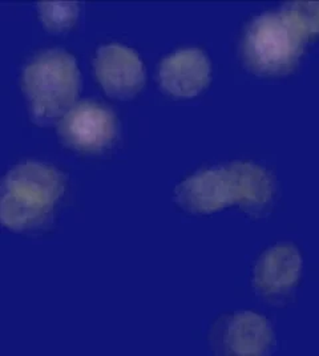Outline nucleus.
<instances>
[{"label": "nucleus", "instance_id": "7ed1b4c3", "mask_svg": "<svg viewBox=\"0 0 319 356\" xmlns=\"http://www.w3.org/2000/svg\"><path fill=\"white\" fill-rule=\"evenodd\" d=\"M23 88L36 119L63 118L75 106L80 90L76 60L61 49L39 54L24 70Z\"/></svg>", "mask_w": 319, "mask_h": 356}, {"label": "nucleus", "instance_id": "20e7f679", "mask_svg": "<svg viewBox=\"0 0 319 356\" xmlns=\"http://www.w3.org/2000/svg\"><path fill=\"white\" fill-rule=\"evenodd\" d=\"M304 35L282 11L263 14L246 29L243 60L257 74H289L304 54Z\"/></svg>", "mask_w": 319, "mask_h": 356}, {"label": "nucleus", "instance_id": "1a4fd4ad", "mask_svg": "<svg viewBox=\"0 0 319 356\" xmlns=\"http://www.w3.org/2000/svg\"><path fill=\"white\" fill-rule=\"evenodd\" d=\"M224 332L225 347L236 355L265 354L273 343V331L269 322L254 312L233 315Z\"/></svg>", "mask_w": 319, "mask_h": 356}, {"label": "nucleus", "instance_id": "9b49d317", "mask_svg": "<svg viewBox=\"0 0 319 356\" xmlns=\"http://www.w3.org/2000/svg\"><path fill=\"white\" fill-rule=\"evenodd\" d=\"M304 39L319 36V1H293L282 8Z\"/></svg>", "mask_w": 319, "mask_h": 356}, {"label": "nucleus", "instance_id": "423d86ee", "mask_svg": "<svg viewBox=\"0 0 319 356\" xmlns=\"http://www.w3.org/2000/svg\"><path fill=\"white\" fill-rule=\"evenodd\" d=\"M100 86L116 99L133 97L144 87L145 70L135 51L122 45H104L95 59Z\"/></svg>", "mask_w": 319, "mask_h": 356}, {"label": "nucleus", "instance_id": "0eeeda50", "mask_svg": "<svg viewBox=\"0 0 319 356\" xmlns=\"http://www.w3.org/2000/svg\"><path fill=\"white\" fill-rule=\"evenodd\" d=\"M163 89L176 97H193L208 87L211 63L197 48H186L163 60L158 68Z\"/></svg>", "mask_w": 319, "mask_h": 356}, {"label": "nucleus", "instance_id": "f03ea898", "mask_svg": "<svg viewBox=\"0 0 319 356\" xmlns=\"http://www.w3.org/2000/svg\"><path fill=\"white\" fill-rule=\"evenodd\" d=\"M64 189L65 179L56 168L39 163L17 165L1 185V222L13 230H26L43 222Z\"/></svg>", "mask_w": 319, "mask_h": 356}, {"label": "nucleus", "instance_id": "9d476101", "mask_svg": "<svg viewBox=\"0 0 319 356\" xmlns=\"http://www.w3.org/2000/svg\"><path fill=\"white\" fill-rule=\"evenodd\" d=\"M38 11L48 30L63 32L76 23L79 6L75 1H44L38 6Z\"/></svg>", "mask_w": 319, "mask_h": 356}, {"label": "nucleus", "instance_id": "6e6552de", "mask_svg": "<svg viewBox=\"0 0 319 356\" xmlns=\"http://www.w3.org/2000/svg\"><path fill=\"white\" fill-rule=\"evenodd\" d=\"M301 271L302 258L297 248L282 243L273 246L259 258L253 283L263 296H279L294 287Z\"/></svg>", "mask_w": 319, "mask_h": 356}, {"label": "nucleus", "instance_id": "39448f33", "mask_svg": "<svg viewBox=\"0 0 319 356\" xmlns=\"http://www.w3.org/2000/svg\"><path fill=\"white\" fill-rule=\"evenodd\" d=\"M115 115L99 103H80L60 120L59 134L64 144L85 153L108 148L116 138Z\"/></svg>", "mask_w": 319, "mask_h": 356}, {"label": "nucleus", "instance_id": "f257e3e1", "mask_svg": "<svg viewBox=\"0 0 319 356\" xmlns=\"http://www.w3.org/2000/svg\"><path fill=\"white\" fill-rule=\"evenodd\" d=\"M273 193V177L263 168L234 163L186 178L176 189V200L188 211L211 213L233 204L263 207Z\"/></svg>", "mask_w": 319, "mask_h": 356}]
</instances>
